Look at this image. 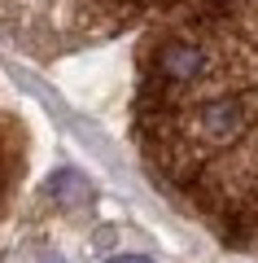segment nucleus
I'll use <instances>...</instances> for the list:
<instances>
[{"label": "nucleus", "mask_w": 258, "mask_h": 263, "mask_svg": "<svg viewBox=\"0 0 258 263\" xmlns=\"http://www.w3.org/2000/svg\"><path fill=\"white\" fill-rule=\"evenodd\" d=\"M5 176H9V149H5V141H0V193H5Z\"/></svg>", "instance_id": "f03ea898"}, {"label": "nucleus", "mask_w": 258, "mask_h": 263, "mask_svg": "<svg viewBox=\"0 0 258 263\" xmlns=\"http://www.w3.org/2000/svg\"><path fill=\"white\" fill-rule=\"evenodd\" d=\"M136 119L157 176L258 250V0H202L157 40Z\"/></svg>", "instance_id": "f257e3e1"}]
</instances>
